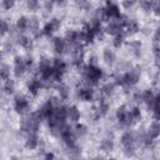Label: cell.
<instances>
[{
	"label": "cell",
	"mask_w": 160,
	"mask_h": 160,
	"mask_svg": "<svg viewBox=\"0 0 160 160\" xmlns=\"http://www.w3.org/2000/svg\"><path fill=\"white\" fill-rule=\"evenodd\" d=\"M82 74L85 76V80L89 85H95L98 84V81L101 79L102 76V70L100 68H98L94 64H90L88 66L82 68Z\"/></svg>",
	"instance_id": "6da1fadb"
},
{
	"label": "cell",
	"mask_w": 160,
	"mask_h": 160,
	"mask_svg": "<svg viewBox=\"0 0 160 160\" xmlns=\"http://www.w3.org/2000/svg\"><path fill=\"white\" fill-rule=\"evenodd\" d=\"M40 116L38 115V112H32L30 114L28 118H25L22 121H21V130L25 131V132H38L39 130V126H40Z\"/></svg>",
	"instance_id": "7a4b0ae2"
},
{
	"label": "cell",
	"mask_w": 160,
	"mask_h": 160,
	"mask_svg": "<svg viewBox=\"0 0 160 160\" xmlns=\"http://www.w3.org/2000/svg\"><path fill=\"white\" fill-rule=\"evenodd\" d=\"M56 106H59V101H58V99L52 98V99H49L36 112H38V115L40 116L41 120L42 119H49L50 116H52Z\"/></svg>",
	"instance_id": "3957f363"
},
{
	"label": "cell",
	"mask_w": 160,
	"mask_h": 160,
	"mask_svg": "<svg viewBox=\"0 0 160 160\" xmlns=\"http://www.w3.org/2000/svg\"><path fill=\"white\" fill-rule=\"evenodd\" d=\"M60 136H61V139H62V141L65 142V145L69 148V149H71V148H75L76 146V134H75V130H72L70 126H65V129L61 131V134H60Z\"/></svg>",
	"instance_id": "277c9868"
},
{
	"label": "cell",
	"mask_w": 160,
	"mask_h": 160,
	"mask_svg": "<svg viewBox=\"0 0 160 160\" xmlns=\"http://www.w3.org/2000/svg\"><path fill=\"white\" fill-rule=\"evenodd\" d=\"M125 21H126V19H124L122 16L119 18V19H114L112 21H110L108 24V26L105 29L106 32L110 34V35H114V36L120 34L122 31V29L125 28Z\"/></svg>",
	"instance_id": "5b68a950"
},
{
	"label": "cell",
	"mask_w": 160,
	"mask_h": 160,
	"mask_svg": "<svg viewBox=\"0 0 160 160\" xmlns=\"http://www.w3.org/2000/svg\"><path fill=\"white\" fill-rule=\"evenodd\" d=\"M116 119L119 120L120 124H122V125H125V126H130V125H132V124L135 122V120H134L131 112L128 111L125 106H120V108L116 110Z\"/></svg>",
	"instance_id": "8992f818"
},
{
	"label": "cell",
	"mask_w": 160,
	"mask_h": 160,
	"mask_svg": "<svg viewBox=\"0 0 160 160\" xmlns=\"http://www.w3.org/2000/svg\"><path fill=\"white\" fill-rule=\"evenodd\" d=\"M139 78H140V71L138 69H134V70L125 72L122 75V86L124 85H126V86L135 85L139 81Z\"/></svg>",
	"instance_id": "52a82bcc"
},
{
	"label": "cell",
	"mask_w": 160,
	"mask_h": 160,
	"mask_svg": "<svg viewBox=\"0 0 160 160\" xmlns=\"http://www.w3.org/2000/svg\"><path fill=\"white\" fill-rule=\"evenodd\" d=\"M14 109L18 114H24L29 109V101L24 95H16L14 100Z\"/></svg>",
	"instance_id": "ba28073f"
},
{
	"label": "cell",
	"mask_w": 160,
	"mask_h": 160,
	"mask_svg": "<svg viewBox=\"0 0 160 160\" xmlns=\"http://www.w3.org/2000/svg\"><path fill=\"white\" fill-rule=\"evenodd\" d=\"M28 69V62L26 59H24L22 56H16L14 60V74L16 78L22 76V74L26 71Z\"/></svg>",
	"instance_id": "9c48e42d"
},
{
	"label": "cell",
	"mask_w": 160,
	"mask_h": 160,
	"mask_svg": "<svg viewBox=\"0 0 160 160\" xmlns=\"http://www.w3.org/2000/svg\"><path fill=\"white\" fill-rule=\"evenodd\" d=\"M61 25V21L59 19H51L50 21H48L44 28H42V34L45 36H51L54 31H56Z\"/></svg>",
	"instance_id": "30bf717a"
},
{
	"label": "cell",
	"mask_w": 160,
	"mask_h": 160,
	"mask_svg": "<svg viewBox=\"0 0 160 160\" xmlns=\"http://www.w3.org/2000/svg\"><path fill=\"white\" fill-rule=\"evenodd\" d=\"M52 66H54V70H55L54 79H55L56 81H59V80L62 78L64 72L66 71V64H65L64 60H61V59H54Z\"/></svg>",
	"instance_id": "8fae6325"
},
{
	"label": "cell",
	"mask_w": 160,
	"mask_h": 160,
	"mask_svg": "<svg viewBox=\"0 0 160 160\" xmlns=\"http://www.w3.org/2000/svg\"><path fill=\"white\" fill-rule=\"evenodd\" d=\"M105 11H106V15H108V19H119L121 18V14H120V10H119V6L115 5L114 2L111 1H108L106 2V6H105Z\"/></svg>",
	"instance_id": "7c38bea8"
},
{
	"label": "cell",
	"mask_w": 160,
	"mask_h": 160,
	"mask_svg": "<svg viewBox=\"0 0 160 160\" xmlns=\"http://www.w3.org/2000/svg\"><path fill=\"white\" fill-rule=\"evenodd\" d=\"M42 86H44L42 79L40 80V79H38V78H34V79H31V80L28 82V90H29V92L32 94V95H36V94L39 92V90H40Z\"/></svg>",
	"instance_id": "4fadbf2b"
},
{
	"label": "cell",
	"mask_w": 160,
	"mask_h": 160,
	"mask_svg": "<svg viewBox=\"0 0 160 160\" xmlns=\"http://www.w3.org/2000/svg\"><path fill=\"white\" fill-rule=\"evenodd\" d=\"M78 96L82 101H91L94 99V90L91 88H80L78 90Z\"/></svg>",
	"instance_id": "5bb4252c"
},
{
	"label": "cell",
	"mask_w": 160,
	"mask_h": 160,
	"mask_svg": "<svg viewBox=\"0 0 160 160\" xmlns=\"http://www.w3.org/2000/svg\"><path fill=\"white\" fill-rule=\"evenodd\" d=\"M52 116H54L56 120H59V121H65V120L68 119V108L64 106V105L56 106V108H55V111H54V114H52Z\"/></svg>",
	"instance_id": "9a60e30c"
},
{
	"label": "cell",
	"mask_w": 160,
	"mask_h": 160,
	"mask_svg": "<svg viewBox=\"0 0 160 160\" xmlns=\"http://www.w3.org/2000/svg\"><path fill=\"white\" fill-rule=\"evenodd\" d=\"M38 145H39V136H38V134L36 132H29V135H28V138L25 140V146L28 149L32 150Z\"/></svg>",
	"instance_id": "2e32d148"
},
{
	"label": "cell",
	"mask_w": 160,
	"mask_h": 160,
	"mask_svg": "<svg viewBox=\"0 0 160 160\" xmlns=\"http://www.w3.org/2000/svg\"><path fill=\"white\" fill-rule=\"evenodd\" d=\"M142 101L146 104V106L149 109L152 110V108L155 105V95H154V92L151 90H145L144 94H142Z\"/></svg>",
	"instance_id": "e0dca14e"
},
{
	"label": "cell",
	"mask_w": 160,
	"mask_h": 160,
	"mask_svg": "<svg viewBox=\"0 0 160 160\" xmlns=\"http://www.w3.org/2000/svg\"><path fill=\"white\" fill-rule=\"evenodd\" d=\"M54 50L56 54H64L65 50H66V40L61 39V38H55L54 41Z\"/></svg>",
	"instance_id": "ac0fdd59"
},
{
	"label": "cell",
	"mask_w": 160,
	"mask_h": 160,
	"mask_svg": "<svg viewBox=\"0 0 160 160\" xmlns=\"http://www.w3.org/2000/svg\"><path fill=\"white\" fill-rule=\"evenodd\" d=\"M134 142H135V136H134L132 132L126 131L125 134H122V136H121V144H122L124 148L134 146Z\"/></svg>",
	"instance_id": "d6986e66"
},
{
	"label": "cell",
	"mask_w": 160,
	"mask_h": 160,
	"mask_svg": "<svg viewBox=\"0 0 160 160\" xmlns=\"http://www.w3.org/2000/svg\"><path fill=\"white\" fill-rule=\"evenodd\" d=\"M148 135H149L150 138H152V139L158 138V136L160 135V122L154 121L152 124H150V126H149V129H148Z\"/></svg>",
	"instance_id": "ffe728a7"
},
{
	"label": "cell",
	"mask_w": 160,
	"mask_h": 160,
	"mask_svg": "<svg viewBox=\"0 0 160 160\" xmlns=\"http://www.w3.org/2000/svg\"><path fill=\"white\" fill-rule=\"evenodd\" d=\"M125 28H126L128 34H130V35L136 34V32L139 31V25H138V22L134 21V20H129V19H126V21H125Z\"/></svg>",
	"instance_id": "44dd1931"
},
{
	"label": "cell",
	"mask_w": 160,
	"mask_h": 160,
	"mask_svg": "<svg viewBox=\"0 0 160 160\" xmlns=\"http://www.w3.org/2000/svg\"><path fill=\"white\" fill-rule=\"evenodd\" d=\"M68 119L76 122L79 119H80V111L78 110L76 106H70L68 108Z\"/></svg>",
	"instance_id": "7402d4cb"
},
{
	"label": "cell",
	"mask_w": 160,
	"mask_h": 160,
	"mask_svg": "<svg viewBox=\"0 0 160 160\" xmlns=\"http://www.w3.org/2000/svg\"><path fill=\"white\" fill-rule=\"evenodd\" d=\"M30 26V19H28L26 16H21L16 21V28L20 30V31H25L26 29H29Z\"/></svg>",
	"instance_id": "603a6c76"
},
{
	"label": "cell",
	"mask_w": 160,
	"mask_h": 160,
	"mask_svg": "<svg viewBox=\"0 0 160 160\" xmlns=\"http://www.w3.org/2000/svg\"><path fill=\"white\" fill-rule=\"evenodd\" d=\"M102 59H104V61L108 65H112L114 61H115V54H114V51L110 50V49H105L104 52H102Z\"/></svg>",
	"instance_id": "cb8c5ba5"
},
{
	"label": "cell",
	"mask_w": 160,
	"mask_h": 160,
	"mask_svg": "<svg viewBox=\"0 0 160 160\" xmlns=\"http://www.w3.org/2000/svg\"><path fill=\"white\" fill-rule=\"evenodd\" d=\"M2 89H4L5 94H9V95H10V94H12V92H14V90H15V82H14V80H11L10 78H9L8 80H5Z\"/></svg>",
	"instance_id": "d4e9b609"
},
{
	"label": "cell",
	"mask_w": 160,
	"mask_h": 160,
	"mask_svg": "<svg viewBox=\"0 0 160 160\" xmlns=\"http://www.w3.org/2000/svg\"><path fill=\"white\" fill-rule=\"evenodd\" d=\"M100 148H101L102 151L110 152V151H112V149H114V142H112V140H110V139H104V140L101 141V144H100Z\"/></svg>",
	"instance_id": "484cf974"
},
{
	"label": "cell",
	"mask_w": 160,
	"mask_h": 160,
	"mask_svg": "<svg viewBox=\"0 0 160 160\" xmlns=\"http://www.w3.org/2000/svg\"><path fill=\"white\" fill-rule=\"evenodd\" d=\"M19 44H20L22 48H25L26 50H30V49L32 48V41H31V39L28 38V36H20V38H19Z\"/></svg>",
	"instance_id": "4316f807"
},
{
	"label": "cell",
	"mask_w": 160,
	"mask_h": 160,
	"mask_svg": "<svg viewBox=\"0 0 160 160\" xmlns=\"http://www.w3.org/2000/svg\"><path fill=\"white\" fill-rule=\"evenodd\" d=\"M131 51L135 54V55H140V51H141V42L140 41H131L129 44Z\"/></svg>",
	"instance_id": "83f0119b"
},
{
	"label": "cell",
	"mask_w": 160,
	"mask_h": 160,
	"mask_svg": "<svg viewBox=\"0 0 160 160\" xmlns=\"http://www.w3.org/2000/svg\"><path fill=\"white\" fill-rule=\"evenodd\" d=\"M0 74H1V79L2 80H8L10 78V69H9V66L6 64H1Z\"/></svg>",
	"instance_id": "f1b7e54d"
},
{
	"label": "cell",
	"mask_w": 160,
	"mask_h": 160,
	"mask_svg": "<svg viewBox=\"0 0 160 160\" xmlns=\"http://www.w3.org/2000/svg\"><path fill=\"white\" fill-rule=\"evenodd\" d=\"M58 92H59V95H60L61 99H66V98L69 96V88H68L66 85L60 84V85L58 86Z\"/></svg>",
	"instance_id": "f546056e"
},
{
	"label": "cell",
	"mask_w": 160,
	"mask_h": 160,
	"mask_svg": "<svg viewBox=\"0 0 160 160\" xmlns=\"http://www.w3.org/2000/svg\"><path fill=\"white\" fill-rule=\"evenodd\" d=\"M108 110H109V105H108V102H105V101H100L99 108H98V116H104V115L108 112Z\"/></svg>",
	"instance_id": "4dcf8cb0"
},
{
	"label": "cell",
	"mask_w": 160,
	"mask_h": 160,
	"mask_svg": "<svg viewBox=\"0 0 160 160\" xmlns=\"http://www.w3.org/2000/svg\"><path fill=\"white\" fill-rule=\"evenodd\" d=\"M102 94H104L105 96L112 95V94H114V84H110V82L105 84V85L102 86Z\"/></svg>",
	"instance_id": "1f68e13d"
},
{
	"label": "cell",
	"mask_w": 160,
	"mask_h": 160,
	"mask_svg": "<svg viewBox=\"0 0 160 160\" xmlns=\"http://www.w3.org/2000/svg\"><path fill=\"white\" fill-rule=\"evenodd\" d=\"M88 132V130H86V126L85 125H82V124H78L76 125V128H75V134L78 135V136H82V135H85Z\"/></svg>",
	"instance_id": "d6a6232c"
},
{
	"label": "cell",
	"mask_w": 160,
	"mask_h": 160,
	"mask_svg": "<svg viewBox=\"0 0 160 160\" xmlns=\"http://www.w3.org/2000/svg\"><path fill=\"white\" fill-rule=\"evenodd\" d=\"M124 34L122 32H120V34H118V35H115V39H114V46H116V48H119V46H121L122 45V42H124Z\"/></svg>",
	"instance_id": "836d02e7"
},
{
	"label": "cell",
	"mask_w": 160,
	"mask_h": 160,
	"mask_svg": "<svg viewBox=\"0 0 160 160\" xmlns=\"http://www.w3.org/2000/svg\"><path fill=\"white\" fill-rule=\"evenodd\" d=\"M26 6L29 10L34 11L39 8V0H26Z\"/></svg>",
	"instance_id": "e575fe53"
},
{
	"label": "cell",
	"mask_w": 160,
	"mask_h": 160,
	"mask_svg": "<svg viewBox=\"0 0 160 160\" xmlns=\"http://www.w3.org/2000/svg\"><path fill=\"white\" fill-rule=\"evenodd\" d=\"M154 5V1L152 0H140V6L144 9V10H150Z\"/></svg>",
	"instance_id": "d590c367"
},
{
	"label": "cell",
	"mask_w": 160,
	"mask_h": 160,
	"mask_svg": "<svg viewBox=\"0 0 160 160\" xmlns=\"http://www.w3.org/2000/svg\"><path fill=\"white\" fill-rule=\"evenodd\" d=\"M130 112H131V115H132V118H134L135 121H139L141 119V112H140L139 108H134L132 110H130Z\"/></svg>",
	"instance_id": "8d00e7d4"
},
{
	"label": "cell",
	"mask_w": 160,
	"mask_h": 160,
	"mask_svg": "<svg viewBox=\"0 0 160 160\" xmlns=\"http://www.w3.org/2000/svg\"><path fill=\"white\" fill-rule=\"evenodd\" d=\"M15 1H16V0H2V8H4L5 10H10V9L14 6Z\"/></svg>",
	"instance_id": "74e56055"
},
{
	"label": "cell",
	"mask_w": 160,
	"mask_h": 160,
	"mask_svg": "<svg viewBox=\"0 0 160 160\" xmlns=\"http://www.w3.org/2000/svg\"><path fill=\"white\" fill-rule=\"evenodd\" d=\"M152 114H154V118L156 120H160V105L159 104H155L154 108H152Z\"/></svg>",
	"instance_id": "f35d334b"
},
{
	"label": "cell",
	"mask_w": 160,
	"mask_h": 160,
	"mask_svg": "<svg viewBox=\"0 0 160 160\" xmlns=\"http://www.w3.org/2000/svg\"><path fill=\"white\" fill-rule=\"evenodd\" d=\"M8 30H10V26H9V24H8L5 20H1V35L4 36V35L8 32Z\"/></svg>",
	"instance_id": "ab89813d"
},
{
	"label": "cell",
	"mask_w": 160,
	"mask_h": 160,
	"mask_svg": "<svg viewBox=\"0 0 160 160\" xmlns=\"http://www.w3.org/2000/svg\"><path fill=\"white\" fill-rule=\"evenodd\" d=\"M124 152L126 156H132L135 154V150H134V146H128V148H124Z\"/></svg>",
	"instance_id": "60d3db41"
},
{
	"label": "cell",
	"mask_w": 160,
	"mask_h": 160,
	"mask_svg": "<svg viewBox=\"0 0 160 160\" xmlns=\"http://www.w3.org/2000/svg\"><path fill=\"white\" fill-rule=\"evenodd\" d=\"M75 2H76V5L79 8H86V6H89L88 0H75Z\"/></svg>",
	"instance_id": "b9f144b4"
},
{
	"label": "cell",
	"mask_w": 160,
	"mask_h": 160,
	"mask_svg": "<svg viewBox=\"0 0 160 160\" xmlns=\"http://www.w3.org/2000/svg\"><path fill=\"white\" fill-rule=\"evenodd\" d=\"M135 1L136 0H122V4H124L125 8H130V6H132L135 4Z\"/></svg>",
	"instance_id": "7bdbcfd3"
},
{
	"label": "cell",
	"mask_w": 160,
	"mask_h": 160,
	"mask_svg": "<svg viewBox=\"0 0 160 160\" xmlns=\"http://www.w3.org/2000/svg\"><path fill=\"white\" fill-rule=\"evenodd\" d=\"M154 40L155 41H160V28H158L156 29V31H155V35H154Z\"/></svg>",
	"instance_id": "ee69618b"
},
{
	"label": "cell",
	"mask_w": 160,
	"mask_h": 160,
	"mask_svg": "<svg viewBox=\"0 0 160 160\" xmlns=\"http://www.w3.org/2000/svg\"><path fill=\"white\" fill-rule=\"evenodd\" d=\"M155 104H159L160 105V91L155 95Z\"/></svg>",
	"instance_id": "f6af8a7d"
},
{
	"label": "cell",
	"mask_w": 160,
	"mask_h": 160,
	"mask_svg": "<svg viewBox=\"0 0 160 160\" xmlns=\"http://www.w3.org/2000/svg\"><path fill=\"white\" fill-rule=\"evenodd\" d=\"M155 55H156V58L160 60V48H155Z\"/></svg>",
	"instance_id": "bcb514c9"
},
{
	"label": "cell",
	"mask_w": 160,
	"mask_h": 160,
	"mask_svg": "<svg viewBox=\"0 0 160 160\" xmlns=\"http://www.w3.org/2000/svg\"><path fill=\"white\" fill-rule=\"evenodd\" d=\"M4 49H5L6 51H8L9 49H11V44H10V42H6V44H5V46H4Z\"/></svg>",
	"instance_id": "7dc6e473"
},
{
	"label": "cell",
	"mask_w": 160,
	"mask_h": 160,
	"mask_svg": "<svg viewBox=\"0 0 160 160\" xmlns=\"http://www.w3.org/2000/svg\"><path fill=\"white\" fill-rule=\"evenodd\" d=\"M45 158H48V159H52V158H55V156H54V154H46Z\"/></svg>",
	"instance_id": "c3c4849f"
},
{
	"label": "cell",
	"mask_w": 160,
	"mask_h": 160,
	"mask_svg": "<svg viewBox=\"0 0 160 160\" xmlns=\"http://www.w3.org/2000/svg\"><path fill=\"white\" fill-rule=\"evenodd\" d=\"M54 2H56V4H64L65 2V0H52Z\"/></svg>",
	"instance_id": "681fc988"
}]
</instances>
